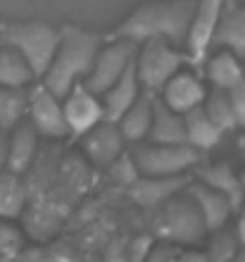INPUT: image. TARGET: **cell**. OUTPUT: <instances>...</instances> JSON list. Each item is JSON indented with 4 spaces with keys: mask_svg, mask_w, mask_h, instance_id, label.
Returning <instances> with one entry per match:
<instances>
[{
    "mask_svg": "<svg viewBox=\"0 0 245 262\" xmlns=\"http://www.w3.org/2000/svg\"><path fill=\"white\" fill-rule=\"evenodd\" d=\"M197 0H152L131 12L119 27L109 34V41L126 38L133 43L145 41H167L171 46H186L191 31L193 12Z\"/></svg>",
    "mask_w": 245,
    "mask_h": 262,
    "instance_id": "6da1fadb",
    "label": "cell"
},
{
    "mask_svg": "<svg viewBox=\"0 0 245 262\" xmlns=\"http://www.w3.org/2000/svg\"><path fill=\"white\" fill-rule=\"evenodd\" d=\"M60 48L55 53V60L50 69L43 76V86H48L57 98L69 96V91L76 83H81L88 72L93 69V62L98 57V50L102 48V38L98 34H91L79 27H62Z\"/></svg>",
    "mask_w": 245,
    "mask_h": 262,
    "instance_id": "7a4b0ae2",
    "label": "cell"
},
{
    "mask_svg": "<svg viewBox=\"0 0 245 262\" xmlns=\"http://www.w3.org/2000/svg\"><path fill=\"white\" fill-rule=\"evenodd\" d=\"M62 31L50 27L48 21H12L3 27L0 46L17 50L27 64L31 67L36 79H43L55 60V53L60 48Z\"/></svg>",
    "mask_w": 245,
    "mask_h": 262,
    "instance_id": "3957f363",
    "label": "cell"
},
{
    "mask_svg": "<svg viewBox=\"0 0 245 262\" xmlns=\"http://www.w3.org/2000/svg\"><path fill=\"white\" fill-rule=\"evenodd\" d=\"M155 224L152 231L162 241L176 243V246H197L207 234L203 214L197 210L191 195H174L155 210Z\"/></svg>",
    "mask_w": 245,
    "mask_h": 262,
    "instance_id": "277c9868",
    "label": "cell"
},
{
    "mask_svg": "<svg viewBox=\"0 0 245 262\" xmlns=\"http://www.w3.org/2000/svg\"><path fill=\"white\" fill-rule=\"evenodd\" d=\"M188 62V53L179 50L167 41H145L138 46L136 55V74L138 81L148 93H162L174 74H179Z\"/></svg>",
    "mask_w": 245,
    "mask_h": 262,
    "instance_id": "5b68a950",
    "label": "cell"
},
{
    "mask_svg": "<svg viewBox=\"0 0 245 262\" xmlns=\"http://www.w3.org/2000/svg\"><path fill=\"white\" fill-rule=\"evenodd\" d=\"M136 55H138V43L126 41V38L109 41L107 46H102V48L98 50L93 69H91L88 76H86L81 83L91 93L105 96V93L122 79L124 72L133 64Z\"/></svg>",
    "mask_w": 245,
    "mask_h": 262,
    "instance_id": "8992f818",
    "label": "cell"
},
{
    "mask_svg": "<svg viewBox=\"0 0 245 262\" xmlns=\"http://www.w3.org/2000/svg\"><path fill=\"white\" fill-rule=\"evenodd\" d=\"M133 158H136L141 174H145V177H179V174L188 172L191 167H195L203 155L188 143L181 145L148 143V145H138Z\"/></svg>",
    "mask_w": 245,
    "mask_h": 262,
    "instance_id": "52a82bcc",
    "label": "cell"
},
{
    "mask_svg": "<svg viewBox=\"0 0 245 262\" xmlns=\"http://www.w3.org/2000/svg\"><path fill=\"white\" fill-rule=\"evenodd\" d=\"M226 5H229V0H197L195 3L191 31H188V41H186V53H188V62L197 72L205 69L207 55L212 50V38H214V31H217Z\"/></svg>",
    "mask_w": 245,
    "mask_h": 262,
    "instance_id": "ba28073f",
    "label": "cell"
},
{
    "mask_svg": "<svg viewBox=\"0 0 245 262\" xmlns=\"http://www.w3.org/2000/svg\"><path fill=\"white\" fill-rule=\"evenodd\" d=\"M29 122L34 129L46 138H64L69 134V124L64 117L62 98H57L48 86H36L29 91V107H27Z\"/></svg>",
    "mask_w": 245,
    "mask_h": 262,
    "instance_id": "9c48e42d",
    "label": "cell"
},
{
    "mask_svg": "<svg viewBox=\"0 0 245 262\" xmlns=\"http://www.w3.org/2000/svg\"><path fill=\"white\" fill-rule=\"evenodd\" d=\"M62 107H64V117H67L72 136H86L91 129H96L100 122H105L102 98L91 93L83 83H76L69 91V96L62 100Z\"/></svg>",
    "mask_w": 245,
    "mask_h": 262,
    "instance_id": "30bf717a",
    "label": "cell"
},
{
    "mask_svg": "<svg viewBox=\"0 0 245 262\" xmlns=\"http://www.w3.org/2000/svg\"><path fill=\"white\" fill-rule=\"evenodd\" d=\"M188 184L191 181L184 174H179V177H145L141 174V179L129 188V195L136 205L145 207V210H157L162 203L186 191Z\"/></svg>",
    "mask_w": 245,
    "mask_h": 262,
    "instance_id": "8fae6325",
    "label": "cell"
},
{
    "mask_svg": "<svg viewBox=\"0 0 245 262\" xmlns=\"http://www.w3.org/2000/svg\"><path fill=\"white\" fill-rule=\"evenodd\" d=\"M205 98H207V91H205L200 76L193 74V72H179L162 89L160 100L179 115H186L195 107H203Z\"/></svg>",
    "mask_w": 245,
    "mask_h": 262,
    "instance_id": "7c38bea8",
    "label": "cell"
},
{
    "mask_svg": "<svg viewBox=\"0 0 245 262\" xmlns=\"http://www.w3.org/2000/svg\"><path fill=\"white\" fill-rule=\"evenodd\" d=\"M83 150L98 167H109L124 152V136L115 122H100L83 136Z\"/></svg>",
    "mask_w": 245,
    "mask_h": 262,
    "instance_id": "4fadbf2b",
    "label": "cell"
},
{
    "mask_svg": "<svg viewBox=\"0 0 245 262\" xmlns=\"http://www.w3.org/2000/svg\"><path fill=\"white\" fill-rule=\"evenodd\" d=\"M186 191L195 200V205H197V210H200V214H203L210 234H214V231L226 227V222H229V217H231V212H233V205L229 203L226 195L212 191L210 186H205L203 181H191V184L186 186Z\"/></svg>",
    "mask_w": 245,
    "mask_h": 262,
    "instance_id": "5bb4252c",
    "label": "cell"
},
{
    "mask_svg": "<svg viewBox=\"0 0 245 262\" xmlns=\"http://www.w3.org/2000/svg\"><path fill=\"white\" fill-rule=\"evenodd\" d=\"M212 48L231 50L236 57L245 60V7L229 0L224 14L219 19V27L212 38Z\"/></svg>",
    "mask_w": 245,
    "mask_h": 262,
    "instance_id": "9a60e30c",
    "label": "cell"
},
{
    "mask_svg": "<svg viewBox=\"0 0 245 262\" xmlns=\"http://www.w3.org/2000/svg\"><path fill=\"white\" fill-rule=\"evenodd\" d=\"M141 93H143V86H141V81H138L136 60H133V64L124 72L122 79H119V81H117L115 86L105 93V96H100L102 105H105V119L117 124V122L122 119L124 112L129 110L131 105L141 98Z\"/></svg>",
    "mask_w": 245,
    "mask_h": 262,
    "instance_id": "2e32d148",
    "label": "cell"
},
{
    "mask_svg": "<svg viewBox=\"0 0 245 262\" xmlns=\"http://www.w3.org/2000/svg\"><path fill=\"white\" fill-rule=\"evenodd\" d=\"M197 181H203L205 186H210L212 191L226 195L229 203L233 205V212L243 207L245 200V188L240 181V174L233 172V167L229 162H214V165H205L197 169Z\"/></svg>",
    "mask_w": 245,
    "mask_h": 262,
    "instance_id": "e0dca14e",
    "label": "cell"
},
{
    "mask_svg": "<svg viewBox=\"0 0 245 262\" xmlns=\"http://www.w3.org/2000/svg\"><path fill=\"white\" fill-rule=\"evenodd\" d=\"M38 131L31 122H21L12 129V136H7V172L24 174L31 167L38 150Z\"/></svg>",
    "mask_w": 245,
    "mask_h": 262,
    "instance_id": "ac0fdd59",
    "label": "cell"
},
{
    "mask_svg": "<svg viewBox=\"0 0 245 262\" xmlns=\"http://www.w3.org/2000/svg\"><path fill=\"white\" fill-rule=\"evenodd\" d=\"M148 138H150V143H164V145L186 143L184 115L174 112L160 98H155V112H152V126H150Z\"/></svg>",
    "mask_w": 245,
    "mask_h": 262,
    "instance_id": "d6986e66",
    "label": "cell"
},
{
    "mask_svg": "<svg viewBox=\"0 0 245 262\" xmlns=\"http://www.w3.org/2000/svg\"><path fill=\"white\" fill-rule=\"evenodd\" d=\"M152 112H155V98H152V93L145 91V93H141L136 103L124 112L122 119L117 122L124 141L138 143V141L148 138L150 126H152Z\"/></svg>",
    "mask_w": 245,
    "mask_h": 262,
    "instance_id": "ffe728a7",
    "label": "cell"
},
{
    "mask_svg": "<svg viewBox=\"0 0 245 262\" xmlns=\"http://www.w3.org/2000/svg\"><path fill=\"white\" fill-rule=\"evenodd\" d=\"M205 76L210 79L212 89L231 91L245 79V69L240 64V57H236L231 50H219L217 55L207 57L205 62Z\"/></svg>",
    "mask_w": 245,
    "mask_h": 262,
    "instance_id": "44dd1931",
    "label": "cell"
},
{
    "mask_svg": "<svg viewBox=\"0 0 245 262\" xmlns=\"http://www.w3.org/2000/svg\"><path fill=\"white\" fill-rule=\"evenodd\" d=\"M184 119H186V143L188 145H193L200 152L212 150L214 145H219L224 134L214 126V122L207 117V112L203 107H195V110L186 112Z\"/></svg>",
    "mask_w": 245,
    "mask_h": 262,
    "instance_id": "7402d4cb",
    "label": "cell"
},
{
    "mask_svg": "<svg viewBox=\"0 0 245 262\" xmlns=\"http://www.w3.org/2000/svg\"><path fill=\"white\" fill-rule=\"evenodd\" d=\"M36 76L27 60L17 50L0 46V86L5 89H27Z\"/></svg>",
    "mask_w": 245,
    "mask_h": 262,
    "instance_id": "603a6c76",
    "label": "cell"
},
{
    "mask_svg": "<svg viewBox=\"0 0 245 262\" xmlns=\"http://www.w3.org/2000/svg\"><path fill=\"white\" fill-rule=\"evenodd\" d=\"M27 191L19 174L3 172L0 174V220H14L24 212Z\"/></svg>",
    "mask_w": 245,
    "mask_h": 262,
    "instance_id": "cb8c5ba5",
    "label": "cell"
},
{
    "mask_svg": "<svg viewBox=\"0 0 245 262\" xmlns=\"http://www.w3.org/2000/svg\"><path fill=\"white\" fill-rule=\"evenodd\" d=\"M29 107L27 89H5L0 86V131H12L21 124V117Z\"/></svg>",
    "mask_w": 245,
    "mask_h": 262,
    "instance_id": "d4e9b609",
    "label": "cell"
},
{
    "mask_svg": "<svg viewBox=\"0 0 245 262\" xmlns=\"http://www.w3.org/2000/svg\"><path fill=\"white\" fill-rule=\"evenodd\" d=\"M203 110L207 112V117L214 122V126H217L221 134L238 129V122H236V115H233L231 100H229V93H226V91L212 89L210 93H207V98H205Z\"/></svg>",
    "mask_w": 245,
    "mask_h": 262,
    "instance_id": "484cf974",
    "label": "cell"
},
{
    "mask_svg": "<svg viewBox=\"0 0 245 262\" xmlns=\"http://www.w3.org/2000/svg\"><path fill=\"white\" fill-rule=\"evenodd\" d=\"M238 246H240L238 234H229L226 229H219V231L212 234L210 248H207L205 255H207L210 262H233L240 250Z\"/></svg>",
    "mask_w": 245,
    "mask_h": 262,
    "instance_id": "4316f807",
    "label": "cell"
},
{
    "mask_svg": "<svg viewBox=\"0 0 245 262\" xmlns=\"http://www.w3.org/2000/svg\"><path fill=\"white\" fill-rule=\"evenodd\" d=\"M107 169H109V174H112V179H115L117 184H122L124 188H131L141 179V169H138V165H136L133 152H122Z\"/></svg>",
    "mask_w": 245,
    "mask_h": 262,
    "instance_id": "83f0119b",
    "label": "cell"
},
{
    "mask_svg": "<svg viewBox=\"0 0 245 262\" xmlns=\"http://www.w3.org/2000/svg\"><path fill=\"white\" fill-rule=\"evenodd\" d=\"M24 248L21 246V231L12 224H7L5 220H0V257L14 260V255Z\"/></svg>",
    "mask_w": 245,
    "mask_h": 262,
    "instance_id": "f1b7e54d",
    "label": "cell"
},
{
    "mask_svg": "<svg viewBox=\"0 0 245 262\" xmlns=\"http://www.w3.org/2000/svg\"><path fill=\"white\" fill-rule=\"evenodd\" d=\"M12 262H60V257L55 255L53 250L34 246V248H21Z\"/></svg>",
    "mask_w": 245,
    "mask_h": 262,
    "instance_id": "f546056e",
    "label": "cell"
},
{
    "mask_svg": "<svg viewBox=\"0 0 245 262\" xmlns=\"http://www.w3.org/2000/svg\"><path fill=\"white\" fill-rule=\"evenodd\" d=\"M229 93V100H231V107H233V115H236V122H238L240 129H245V79L233 86Z\"/></svg>",
    "mask_w": 245,
    "mask_h": 262,
    "instance_id": "4dcf8cb0",
    "label": "cell"
},
{
    "mask_svg": "<svg viewBox=\"0 0 245 262\" xmlns=\"http://www.w3.org/2000/svg\"><path fill=\"white\" fill-rule=\"evenodd\" d=\"M179 253H181V250H179L176 243L162 241V243H157V246H152V248H150L145 262H174Z\"/></svg>",
    "mask_w": 245,
    "mask_h": 262,
    "instance_id": "1f68e13d",
    "label": "cell"
},
{
    "mask_svg": "<svg viewBox=\"0 0 245 262\" xmlns=\"http://www.w3.org/2000/svg\"><path fill=\"white\" fill-rule=\"evenodd\" d=\"M174 262H210V260H207V255L200 253V250H181Z\"/></svg>",
    "mask_w": 245,
    "mask_h": 262,
    "instance_id": "d6a6232c",
    "label": "cell"
},
{
    "mask_svg": "<svg viewBox=\"0 0 245 262\" xmlns=\"http://www.w3.org/2000/svg\"><path fill=\"white\" fill-rule=\"evenodd\" d=\"M7 172V136L0 131V174Z\"/></svg>",
    "mask_w": 245,
    "mask_h": 262,
    "instance_id": "836d02e7",
    "label": "cell"
},
{
    "mask_svg": "<svg viewBox=\"0 0 245 262\" xmlns=\"http://www.w3.org/2000/svg\"><path fill=\"white\" fill-rule=\"evenodd\" d=\"M236 234H238V238H240V246H245V212L240 214L238 227H236Z\"/></svg>",
    "mask_w": 245,
    "mask_h": 262,
    "instance_id": "e575fe53",
    "label": "cell"
},
{
    "mask_svg": "<svg viewBox=\"0 0 245 262\" xmlns=\"http://www.w3.org/2000/svg\"><path fill=\"white\" fill-rule=\"evenodd\" d=\"M238 150H240V155H243V158H245V134L238 138Z\"/></svg>",
    "mask_w": 245,
    "mask_h": 262,
    "instance_id": "d590c367",
    "label": "cell"
},
{
    "mask_svg": "<svg viewBox=\"0 0 245 262\" xmlns=\"http://www.w3.org/2000/svg\"><path fill=\"white\" fill-rule=\"evenodd\" d=\"M240 181H243V188H245V172L240 174Z\"/></svg>",
    "mask_w": 245,
    "mask_h": 262,
    "instance_id": "8d00e7d4",
    "label": "cell"
},
{
    "mask_svg": "<svg viewBox=\"0 0 245 262\" xmlns=\"http://www.w3.org/2000/svg\"><path fill=\"white\" fill-rule=\"evenodd\" d=\"M0 262H12V260H7V257H0Z\"/></svg>",
    "mask_w": 245,
    "mask_h": 262,
    "instance_id": "74e56055",
    "label": "cell"
},
{
    "mask_svg": "<svg viewBox=\"0 0 245 262\" xmlns=\"http://www.w3.org/2000/svg\"><path fill=\"white\" fill-rule=\"evenodd\" d=\"M3 27H5V24H3V21H0V34H3Z\"/></svg>",
    "mask_w": 245,
    "mask_h": 262,
    "instance_id": "f35d334b",
    "label": "cell"
}]
</instances>
